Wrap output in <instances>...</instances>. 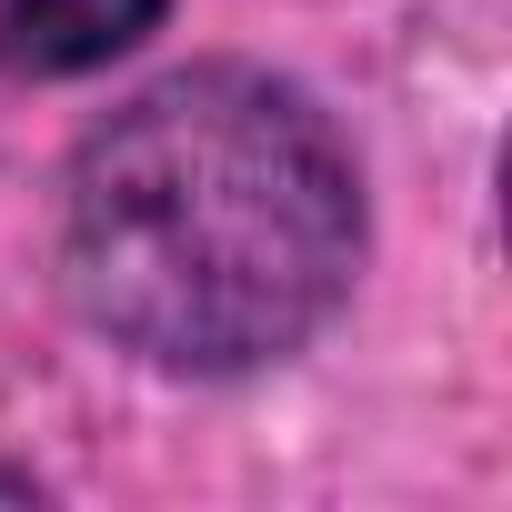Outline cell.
<instances>
[{
    "label": "cell",
    "instance_id": "cell-3",
    "mask_svg": "<svg viewBox=\"0 0 512 512\" xmlns=\"http://www.w3.org/2000/svg\"><path fill=\"white\" fill-rule=\"evenodd\" d=\"M0 502H41V482H31V472H11V462H0Z\"/></svg>",
    "mask_w": 512,
    "mask_h": 512
},
{
    "label": "cell",
    "instance_id": "cell-1",
    "mask_svg": "<svg viewBox=\"0 0 512 512\" xmlns=\"http://www.w3.org/2000/svg\"><path fill=\"white\" fill-rule=\"evenodd\" d=\"M372 251L342 121L272 61H181L111 101L51 191V272L91 342L161 382L302 362Z\"/></svg>",
    "mask_w": 512,
    "mask_h": 512
},
{
    "label": "cell",
    "instance_id": "cell-2",
    "mask_svg": "<svg viewBox=\"0 0 512 512\" xmlns=\"http://www.w3.org/2000/svg\"><path fill=\"white\" fill-rule=\"evenodd\" d=\"M171 21V0H0V71L11 81H91L131 61Z\"/></svg>",
    "mask_w": 512,
    "mask_h": 512
}]
</instances>
